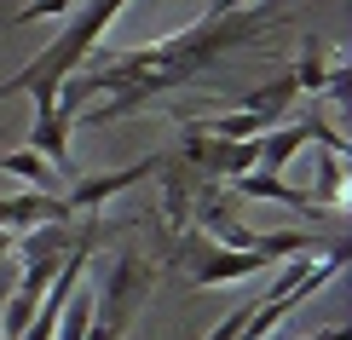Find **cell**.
Masks as SVG:
<instances>
[{"mask_svg": "<svg viewBox=\"0 0 352 340\" xmlns=\"http://www.w3.org/2000/svg\"><path fill=\"white\" fill-rule=\"evenodd\" d=\"M202 133H214V139H260L272 122L266 115H254V110H231V115H214V122H197Z\"/></svg>", "mask_w": 352, "mask_h": 340, "instance_id": "12", "label": "cell"}, {"mask_svg": "<svg viewBox=\"0 0 352 340\" xmlns=\"http://www.w3.org/2000/svg\"><path fill=\"white\" fill-rule=\"evenodd\" d=\"M29 104H35V133H29V150L47 156L64 179H76V168H69V110L58 104V87H29Z\"/></svg>", "mask_w": 352, "mask_h": 340, "instance_id": "5", "label": "cell"}, {"mask_svg": "<svg viewBox=\"0 0 352 340\" xmlns=\"http://www.w3.org/2000/svg\"><path fill=\"white\" fill-rule=\"evenodd\" d=\"M248 0H208V12H202V18H219V12H243Z\"/></svg>", "mask_w": 352, "mask_h": 340, "instance_id": "15", "label": "cell"}, {"mask_svg": "<svg viewBox=\"0 0 352 340\" xmlns=\"http://www.w3.org/2000/svg\"><path fill=\"white\" fill-rule=\"evenodd\" d=\"M300 98V87H295V76H277V81H260L254 93H243V110H254V115H266V122L277 127L283 122V110Z\"/></svg>", "mask_w": 352, "mask_h": 340, "instance_id": "10", "label": "cell"}, {"mask_svg": "<svg viewBox=\"0 0 352 340\" xmlns=\"http://www.w3.org/2000/svg\"><path fill=\"white\" fill-rule=\"evenodd\" d=\"M156 288V265L139 254H122L104 277V294L93 300V323H87V340H122L127 323H133L139 300Z\"/></svg>", "mask_w": 352, "mask_h": 340, "instance_id": "3", "label": "cell"}, {"mask_svg": "<svg viewBox=\"0 0 352 340\" xmlns=\"http://www.w3.org/2000/svg\"><path fill=\"white\" fill-rule=\"evenodd\" d=\"M76 6H81V0H23L0 29H23V23H41V18H64V12H76Z\"/></svg>", "mask_w": 352, "mask_h": 340, "instance_id": "14", "label": "cell"}, {"mask_svg": "<svg viewBox=\"0 0 352 340\" xmlns=\"http://www.w3.org/2000/svg\"><path fill=\"white\" fill-rule=\"evenodd\" d=\"M289 23V12H260V6H243V12H219V18H197V29L185 35H168V41H151V47H133V52H116V58H98L87 52V76L58 93V104L69 115L87 110V122L104 127V122H122V115H139L151 98L173 93V87H190L208 64H219L226 52H237L243 41L266 35V29Z\"/></svg>", "mask_w": 352, "mask_h": 340, "instance_id": "1", "label": "cell"}, {"mask_svg": "<svg viewBox=\"0 0 352 340\" xmlns=\"http://www.w3.org/2000/svg\"><path fill=\"white\" fill-rule=\"evenodd\" d=\"M12 260V231H0V265Z\"/></svg>", "mask_w": 352, "mask_h": 340, "instance_id": "17", "label": "cell"}, {"mask_svg": "<svg viewBox=\"0 0 352 340\" xmlns=\"http://www.w3.org/2000/svg\"><path fill=\"white\" fill-rule=\"evenodd\" d=\"M329 58H324V47H306V58H300V64L295 69H289V76H295V87H300V93H324V87H329Z\"/></svg>", "mask_w": 352, "mask_h": 340, "instance_id": "13", "label": "cell"}, {"mask_svg": "<svg viewBox=\"0 0 352 340\" xmlns=\"http://www.w3.org/2000/svg\"><path fill=\"white\" fill-rule=\"evenodd\" d=\"M162 161H168V156H139V161H127V168H116V173H81V179H69V185H64L69 214H93V208H104L110 196H122V190H133L139 179L162 173Z\"/></svg>", "mask_w": 352, "mask_h": 340, "instance_id": "6", "label": "cell"}, {"mask_svg": "<svg viewBox=\"0 0 352 340\" xmlns=\"http://www.w3.org/2000/svg\"><path fill=\"white\" fill-rule=\"evenodd\" d=\"M179 260H185V271H190V283H197V288L243 283V277H254V271H266V265H272V260H260V254H243V248H219V242H208V236L179 242Z\"/></svg>", "mask_w": 352, "mask_h": 340, "instance_id": "4", "label": "cell"}, {"mask_svg": "<svg viewBox=\"0 0 352 340\" xmlns=\"http://www.w3.org/2000/svg\"><path fill=\"white\" fill-rule=\"evenodd\" d=\"M0 173H18V179L29 185V190H41V196H64V173L52 168L47 156H35V150H12V156H0Z\"/></svg>", "mask_w": 352, "mask_h": 340, "instance_id": "8", "label": "cell"}, {"mask_svg": "<svg viewBox=\"0 0 352 340\" xmlns=\"http://www.w3.org/2000/svg\"><path fill=\"white\" fill-rule=\"evenodd\" d=\"M122 6H127V0H87L76 18H69L64 35H58L52 47H41L18 76L0 87V98H18V93H29V87H58V81H69V76L87 64V52H98V41H104V29L122 18Z\"/></svg>", "mask_w": 352, "mask_h": 340, "instance_id": "2", "label": "cell"}, {"mask_svg": "<svg viewBox=\"0 0 352 340\" xmlns=\"http://www.w3.org/2000/svg\"><path fill=\"white\" fill-rule=\"evenodd\" d=\"M306 340H352L346 323H335V329H318V335H306Z\"/></svg>", "mask_w": 352, "mask_h": 340, "instance_id": "16", "label": "cell"}, {"mask_svg": "<svg viewBox=\"0 0 352 340\" xmlns=\"http://www.w3.org/2000/svg\"><path fill=\"white\" fill-rule=\"evenodd\" d=\"M237 196H248V202H283V208H295V214H318L312 202H306V190L283 185L277 173H237Z\"/></svg>", "mask_w": 352, "mask_h": 340, "instance_id": "9", "label": "cell"}, {"mask_svg": "<svg viewBox=\"0 0 352 340\" xmlns=\"http://www.w3.org/2000/svg\"><path fill=\"white\" fill-rule=\"evenodd\" d=\"M52 219H76L64 196H41V190L0 196V231H35V225H52Z\"/></svg>", "mask_w": 352, "mask_h": 340, "instance_id": "7", "label": "cell"}, {"mask_svg": "<svg viewBox=\"0 0 352 340\" xmlns=\"http://www.w3.org/2000/svg\"><path fill=\"white\" fill-rule=\"evenodd\" d=\"M341 196H346V156L324 150V156H318V179H312V190H306V202H312L318 214H329Z\"/></svg>", "mask_w": 352, "mask_h": 340, "instance_id": "11", "label": "cell"}]
</instances>
